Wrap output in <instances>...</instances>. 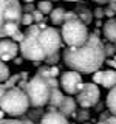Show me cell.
<instances>
[{"label": "cell", "instance_id": "obj_21", "mask_svg": "<svg viewBox=\"0 0 116 124\" xmlns=\"http://www.w3.org/2000/svg\"><path fill=\"white\" fill-rule=\"evenodd\" d=\"M8 78H9V68L5 64V61L0 59V82H5Z\"/></svg>", "mask_w": 116, "mask_h": 124}, {"label": "cell", "instance_id": "obj_12", "mask_svg": "<svg viewBox=\"0 0 116 124\" xmlns=\"http://www.w3.org/2000/svg\"><path fill=\"white\" fill-rule=\"evenodd\" d=\"M57 108H59V112H62L65 116H73L74 112L77 110V101H76V98H71V95L64 96V99H62V102L59 104Z\"/></svg>", "mask_w": 116, "mask_h": 124}, {"label": "cell", "instance_id": "obj_24", "mask_svg": "<svg viewBox=\"0 0 116 124\" xmlns=\"http://www.w3.org/2000/svg\"><path fill=\"white\" fill-rule=\"evenodd\" d=\"M104 48H105V54H107V56H115L116 45H113V42H110V44H104Z\"/></svg>", "mask_w": 116, "mask_h": 124}, {"label": "cell", "instance_id": "obj_39", "mask_svg": "<svg viewBox=\"0 0 116 124\" xmlns=\"http://www.w3.org/2000/svg\"><path fill=\"white\" fill-rule=\"evenodd\" d=\"M108 6H110L111 9H113L115 13H116V2H111V3H108Z\"/></svg>", "mask_w": 116, "mask_h": 124}, {"label": "cell", "instance_id": "obj_25", "mask_svg": "<svg viewBox=\"0 0 116 124\" xmlns=\"http://www.w3.org/2000/svg\"><path fill=\"white\" fill-rule=\"evenodd\" d=\"M59 57H60V54H59V51H57V53L51 54V56H48V57H46V59H45L44 62H45V64H48V65H54L57 61H59Z\"/></svg>", "mask_w": 116, "mask_h": 124}, {"label": "cell", "instance_id": "obj_26", "mask_svg": "<svg viewBox=\"0 0 116 124\" xmlns=\"http://www.w3.org/2000/svg\"><path fill=\"white\" fill-rule=\"evenodd\" d=\"M31 14H33L34 23H39V22H42V20H44V13H42V11H39L37 8H36V9H34V11H33Z\"/></svg>", "mask_w": 116, "mask_h": 124}, {"label": "cell", "instance_id": "obj_2", "mask_svg": "<svg viewBox=\"0 0 116 124\" xmlns=\"http://www.w3.org/2000/svg\"><path fill=\"white\" fill-rule=\"evenodd\" d=\"M59 81L56 76H44V75H34L28 81V85L25 88V93L29 99L31 107H45L48 106L50 99H51L53 90L57 87Z\"/></svg>", "mask_w": 116, "mask_h": 124}, {"label": "cell", "instance_id": "obj_43", "mask_svg": "<svg viewBox=\"0 0 116 124\" xmlns=\"http://www.w3.org/2000/svg\"><path fill=\"white\" fill-rule=\"evenodd\" d=\"M23 2H25V3H33L34 0H23Z\"/></svg>", "mask_w": 116, "mask_h": 124}, {"label": "cell", "instance_id": "obj_19", "mask_svg": "<svg viewBox=\"0 0 116 124\" xmlns=\"http://www.w3.org/2000/svg\"><path fill=\"white\" fill-rule=\"evenodd\" d=\"M73 116L76 118V121L85 123L88 118H90V110H88V108H85V107H79V110H76Z\"/></svg>", "mask_w": 116, "mask_h": 124}, {"label": "cell", "instance_id": "obj_41", "mask_svg": "<svg viewBox=\"0 0 116 124\" xmlns=\"http://www.w3.org/2000/svg\"><path fill=\"white\" fill-rule=\"evenodd\" d=\"M5 115H6V113L2 110V108H0V118H5Z\"/></svg>", "mask_w": 116, "mask_h": 124}, {"label": "cell", "instance_id": "obj_46", "mask_svg": "<svg viewBox=\"0 0 116 124\" xmlns=\"http://www.w3.org/2000/svg\"><path fill=\"white\" fill-rule=\"evenodd\" d=\"M115 45H116V42H115Z\"/></svg>", "mask_w": 116, "mask_h": 124}, {"label": "cell", "instance_id": "obj_35", "mask_svg": "<svg viewBox=\"0 0 116 124\" xmlns=\"http://www.w3.org/2000/svg\"><path fill=\"white\" fill-rule=\"evenodd\" d=\"M107 124H116V115H110L108 118L105 119Z\"/></svg>", "mask_w": 116, "mask_h": 124}, {"label": "cell", "instance_id": "obj_3", "mask_svg": "<svg viewBox=\"0 0 116 124\" xmlns=\"http://www.w3.org/2000/svg\"><path fill=\"white\" fill-rule=\"evenodd\" d=\"M62 40L67 46H79L87 42L88 28L74 11H67L65 22L60 25Z\"/></svg>", "mask_w": 116, "mask_h": 124}, {"label": "cell", "instance_id": "obj_45", "mask_svg": "<svg viewBox=\"0 0 116 124\" xmlns=\"http://www.w3.org/2000/svg\"><path fill=\"white\" fill-rule=\"evenodd\" d=\"M70 124H76V123H70Z\"/></svg>", "mask_w": 116, "mask_h": 124}, {"label": "cell", "instance_id": "obj_20", "mask_svg": "<svg viewBox=\"0 0 116 124\" xmlns=\"http://www.w3.org/2000/svg\"><path fill=\"white\" fill-rule=\"evenodd\" d=\"M36 8L39 11H42L44 14H50L53 11V3H51V0H40Z\"/></svg>", "mask_w": 116, "mask_h": 124}, {"label": "cell", "instance_id": "obj_31", "mask_svg": "<svg viewBox=\"0 0 116 124\" xmlns=\"http://www.w3.org/2000/svg\"><path fill=\"white\" fill-rule=\"evenodd\" d=\"M34 9H36V6H34L33 3H26L25 6H22V11H23V13H33Z\"/></svg>", "mask_w": 116, "mask_h": 124}, {"label": "cell", "instance_id": "obj_1", "mask_svg": "<svg viewBox=\"0 0 116 124\" xmlns=\"http://www.w3.org/2000/svg\"><path fill=\"white\" fill-rule=\"evenodd\" d=\"M64 64L79 73H94L107 59L104 42L94 33L88 34L87 42L79 46H67L62 51Z\"/></svg>", "mask_w": 116, "mask_h": 124}, {"label": "cell", "instance_id": "obj_13", "mask_svg": "<svg viewBox=\"0 0 116 124\" xmlns=\"http://www.w3.org/2000/svg\"><path fill=\"white\" fill-rule=\"evenodd\" d=\"M104 36L108 42H116V17H110L104 23Z\"/></svg>", "mask_w": 116, "mask_h": 124}, {"label": "cell", "instance_id": "obj_11", "mask_svg": "<svg viewBox=\"0 0 116 124\" xmlns=\"http://www.w3.org/2000/svg\"><path fill=\"white\" fill-rule=\"evenodd\" d=\"M39 124H70V123H68V116H65L62 112H59V108H50L48 112H45L42 115Z\"/></svg>", "mask_w": 116, "mask_h": 124}, {"label": "cell", "instance_id": "obj_42", "mask_svg": "<svg viewBox=\"0 0 116 124\" xmlns=\"http://www.w3.org/2000/svg\"><path fill=\"white\" fill-rule=\"evenodd\" d=\"M64 2H82V0H64Z\"/></svg>", "mask_w": 116, "mask_h": 124}, {"label": "cell", "instance_id": "obj_4", "mask_svg": "<svg viewBox=\"0 0 116 124\" xmlns=\"http://www.w3.org/2000/svg\"><path fill=\"white\" fill-rule=\"evenodd\" d=\"M22 13L19 0H0V39L11 37L19 30Z\"/></svg>", "mask_w": 116, "mask_h": 124}, {"label": "cell", "instance_id": "obj_10", "mask_svg": "<svg viewBox=\"0 0 116 124\" xmlns=\"http://www.w3.org/2000/svg\"><path fill=\"white\" fill-rule=\"evenodd\" d=\"M19 53V45L17 42L13 40V39H8V37H3L0 39V59L2 61H11L17 56Z\"/></svg>", "mask_w": 116, "mask_h": 124}, {"label": "cell", "instance_id": "obj_8", "mask_svg": "<svg viewBox=\"0 0 116 124\" xmlns=\"http://www.w3.org/2000/svg\"><path fill=\"white\" fill-rule=\"evenodd\" d=\"M101 98V90L96 82H87L82 84V88L77 92L76 101L79 107H85V108H91L99 102Z\"/></svg>", "mask_w": 116, "mask_h": 124}, {"label": "cell", "instance_id": "obj_33", "mask_svg": "<svg viewBox=\"0 0 116 124\" xmlns=\"http://www.w3.org/2000/svg\"><path fill=\"white\" fill-rule=\"evenodd\" d=\"M104 13H105V16H107V17H115V14H116V13H115L113 9H111L110 6H107L105 9H104Z\"/></svg>", "mask_w": 116, "mask_h": 124}, {"label": "cell", "instance_id": "obj_38", "mask_svg": "<svg viewBox=\"0 0 116 124\" xmlns=\"http://www.w3.org/2000/svg\"><path fill=\"white\" fill-rule=\"evenodd\" d=\"M22 61H23V57H14V62H15L17 65H20V64H22Z\"/></svg>", "mask_w": 116, "mask_h": 124}, {"label": "cell", "instance_id": "obj_44", "mask_svg": "<svg viewBox=\"0 0 116 124\" xmlns=\"http://www.w3.org/2000/svg\"><path fill=\"white\" fill-rule=\"evenodd\" d=\"M96 124H107V123H105V121H98Z\"/></svg>", "mask_w": 116, "mask_h": 124}, {"label": "cell", "instance_id": "obj_17", "mask_svg": "<svg viewBox=\"0 0 116 124\" xmlns=\"http://www.w3.org/2000/svg\"><path fill=\"white\" fill-rule=\"evenodd\" d=\"M105 104H107V108L110 110V113L116 115V85L110 88V92H108V95H107Z\"/></svg>", "mask_w": 116, "mask_h": 124}, {"label": "cell", "instance_id": "obj_23", "mask_svg": "<svg viewBox=\"0 0 116 124\" xmlns=\"http://www.w3.org/2000/svg\"><path fill=\"white\" fill-rule=\"evenodd\" d=\"M34 23V19H33V14L31 13H22V19H20V25H25V26H29Z\"/></svg>", "mask_w": 116, "mask_h": 124}, {"label": "cell", "instance_id": "obj_18", "mask_svg": "<svg viewBox=\"0 0 116 124\" xmlns=\"http://www.w3.org/2000/svg\"><path fill=\"white\" fill-rule=\"evenodd\" d=\"M0 124H36L33 119L25 118V116H17V118H0Z\"/></svg>", "mask_w": 116, "mask_h": 124}, {"label": "cell", "instance_id": "obj_32", "mask_svg": "<svg viewBox=\"0 0 116 124\" xmlns=\"http://www.w3.org/2000/svg\"><path fill=\"white\" fill-rule=\"evenodd\" d=\"M50 73H51V76H57V75H59V68L56 67V64L50 65Z\"/></svg>", "mask_w": 116, "mask_h": 124}, {"label": "cell", "instance_id": "obj_16", "mask_svg": "<svg viewBox=\"0 0 116 124\" xmlns=\"http://www.w3.org/2000/svg\"><path fill=\"white\" fill-rule=\"evenodd\" d=\"M74 13L79 16L80 19H82V22L85 23V25H90V23H91V20H93V13L85 5H77L74 8Z\"/></svg>", "mask_w": 116, "mask_h": 124}, {"label": "cell", "instance_id": "obj_30", "mask_svg": "<svg viewBox=\"0 0 116 124\" xmlns=\"http://www.w3.org/2000/svg\"><path fill=\"white\" fill-rule=\"evenodd\" d=\"M101 79H102V71H101V70H96L94 75H93V82L101 84Z\"/></svg>", "mask_w": 116, "mask_h": 124}, {"label": "cell", "instance_id": "obj_6", "mask_svg": "<svg viewBox=\"0 0 116 124\" xmlns=\"http://www.w3.org/2000/svg\"><path fill=\"white\" fill-rule=\"evenodd\" d=\"M28 107H29L28 96H26L25 90L19 88L17 85L13 88H6L5 95L0 99V108L11 118L23 116L28 112Z\"/></svg>", "mask_w": 116, "mask_h": 124}, {"label": "cell", "instance_id": "obj_14", "mask_svg": "<svg viewBox=\"0 0 116 124\" xmlns=\"http://www.w3.org/2000/svg\"><path fill=\"white\" fill-rule=\"evenodd\" d=\"M65 17H67V11L64 8H54V9L50 13V20L54 26H60L62 23L65 22Z\"/></svg>", "mask_w": 116, "mask_h": 124}, {"label": "cell", "instance_id": "obj_27", "mask_svg": "<svg viewBox=\"0 0 116 124\" xmlns=\"http://www.w3.org/2000/svg\"><path fill=\"white\" fill-rule=\"evenodd\" d=\"M37 75H44V76H50V75H51V73H50V65H48V64H45L44 67L37 68Z\"/></svg>", "mask_w": 116, "mask_h": 124}, {"label": "cell", "instance_id": "obj_15", "mask_svg": "<svg viewBox=\"0 0 116 124\" xmlns=\"http://www.w3.org/2000/svg\"><path fill=\"white\" fill-rule=\"evenodd\" d=\"M101 85L105 87V88L115 87V85H116V70H105V71H102Z\"/></svg>", "mask_w": 116, "mask_h": 124}, {"label": "cell", "instance_id": "obj_22", "mask_svg": "<svg viewBox=\"0 0 116 124\" xmlns=\"http://www.w3.org/2000/svg\"><path fill=\"white\" fill-rule=\"evenodd\" d=\"M19 81H20V73H19V75H14V76H9L5 81V84H3V85H5V88H13V87L17 85Z\"/></svg>", "mask_w": 116, "mask_h": 124}, {"label": "cell", "instance_id": "obj_5", "mask_svg": "<svg viewBox=\"0 0 116 124\" xmlns=\"http://www.w3.org/2000/svg\"><path fill=\"white\" fill-rule=\"evenodd\" d=\"M39 31H40L39 23H33V25L26 26L25 36H23L22 42L19 44V53L22 54V57L34 62L36 65L42 64L46 59V54L42 50L40 44H39V39H37Z\"/></svg>", "mask_w": 116, "mask_h": 124}, {"label": "cell", "instance_id": "obj_34", "mask_svg": "<svg viewBox=\"0 0 116 124\" xmlns=\"http://www.w3.org/2000/svg\"><path fill=\"white\" fill-rule=\"evenodd\" d=\"M110 115H111V113H110V110H108V112H102V113L99 115V121H105V119H107Z\"/></svg>", "mask_w": 116, "mask_h": 124}, {"label": "cell", "instance_id": "obj_29", "mask_svg": "<svg viewBox=\"0 0 116 124\" xmlns=\"http://www.w3.org/2000/svg\"><path fill=\"white\" fill-rule=\"evenodd\" d=\"M104 16H105V13H104L102 8H96L93 11V17H96V19H104Z\"/></svg>", "mask_w": 116, "mask_h": 124}, {"label": "cell", "instance_id": "obj_28", "mask_svg": "<svg viewBox=\"0 0 116 124\" xmlns=\"http://www.w3.org/2000/svg\"><path fill=\"white\" fill-rule=\"evenodd\" d=\"M23 36H25V33H22V31H15V33L13 34V36H11V39H13V40H15L17 42V44H20L22 42V39H23Z\"/></svg>", "mask_w": 116, "mask_h": 124}, {"label": "cell", "instance_id": "obj_40", "mask_svg": "<svg viewBox=\"0 0 116 124\" xmlns=\"http://www.w3.org/2000/svg\"><path fill=\"white\" fill-rule=\"evenodd\" d=\"M96 26H102V22H101V19L96 20Z\"/></svg>", "mask_w": 116, "mask_h": 124}, {"label": "cell", "instance_id": "obj_37", "mask_svg": "<svg viewBox=\"0 0 116 124\" xmlns=\"http://www.w3.org/2000/svg\"><path fill=\"white\" fill-rule=\"evenodd\" d=\"M5 92H6L5 85H3L2 82H0V99H2V96H3V95H5Z\"/></svg>", "mask_w": 116, "mask_h": 124}, {"label": "cell", "instance_id": "obj_36", "mask_svg": "<svg viewBox=\"0 0 116 124\" xmlns=\"http://www.w3.org/2000/svg\"><path fill=\"white\" fill-rule=\"evenodd\" d=\"M98 5H108V3H111V2H116V0H94Z\"/></svg>", "mask_w": 116, "mask_h": 124}, {"label": "cell", "instance_id": "obj_7", "mask_svg": "<svg viewBox=\"0 0 116 124\" xmlns=\"http://www.w3.org/2000/svg\"><path fill=\"white\" fill-rule=\"evenodd\" d=\"M37 39H39V44H40L42 50H44L45 54H46V57L54 54V53H57L62 48V44H64L62 34L56 26H45V28H40Z\"/></svg>", "mask_w": 116, "mask_h": 124}, {"label": "cell", "instance_id": "obj_9", "mask_svg": "<svg viewBox=\"0 0 116 124\" xmlns=\"http://www.w3.org/2000/svg\"><path fill=\"white\" fill-rule=\"evenodd\" d=\"M60 88L64 90L67 95H77V92L82 88V75H80L79 71H76V70H71L70 68L68 71L62 73L60 76Z\"/></svg>", "mask_w": 116, "mask_h": 124}]
</instances>
